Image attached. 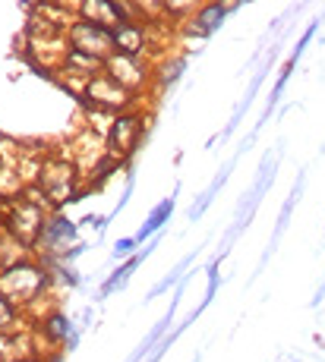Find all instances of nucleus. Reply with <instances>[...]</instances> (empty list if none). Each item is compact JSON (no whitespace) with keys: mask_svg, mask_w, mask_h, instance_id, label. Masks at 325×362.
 <instances>
[{"mask_svg":"<svg viewBox=\"0 0 325 362\" xmlns=\"http://www.w3.org/2000/svg\"><path fill=\"white\" fill-rule=\"evenodd\" d=\"M19 325V305H13L10 299L0 293V334H13Z\"/></svg>","mask_w":325,"mask_h":362,"instance_id":"6ab92c4d","label":"nucleus"},{"mask_svg":"<svg viewBox=\"0 0 325 362\" xmlns=\"http://www.w3.org/2000/svg\"><path fill=\"white\" fill-rule=\"evenodd\" d=\"M246 148H250V145H240V151H237V155H234V158H227V161H224V167H221V170H218V177H215V180H212V183H209V189H203V192H199L196 205L190 208V221H199V218H203L205 211H209V205H212V202H215V196H218V192L224 189L227 177H231V170H234V167H237L240 155H244Z\"/></svg>","mask_w":325,"mask_h":362,"instance_id":"4468645a","label":"nucleus"},{"mask_svg":"<svg viewBox=\"0 0 325 362\" xmlns=\"http://www.w3.org/2000/svg\"><path fill=\"white\" fill-rule=\"evenodd\" d=\"M13 362H38V359H32V356H23V359H13Z\"/></svg>","mask_w":325,"mask_h":362,"instance_id":"5701e85b","label":"nucleus"},{"mask_svg":"<svg viewBox=\"0 0 325 362\" xmlns=\"http://www.w3.org/2000/svg\"><path fill=\"white\" fill-rule=\"evenodd\" d=\"M136 246H139V243H136V236H123V240H117L114 243V259H133L136 255Z\"/></svg>","mask_w":325,"mask_h":362,"instance_id":"412c9836","label":"nucleus"},{"mask_svg":"<svg viewBox=\"0 0 325 362\" xmlns=\"http://www.w3.org/2000/svg\"><path fill=\"white\" fill-rule=\"evenodd\" d=\"M76 230H79V227H76L70 218L51 214V218H47V224H45V233H41V240H38V252L60 255L76 240Z\"/></svg>","mask_w":325,"mask_h":362,"instance_id":"9b49d317","label":"nucleus"},{"mask_svg":"<svg viewBox=\"0 0 325 362\" xmlns=\"http://www.w3.org/2000/svg\"><path fill=\"white\" fill-rule=\"evenodd\" d=\"M38 192L45 196L47 208H64L67 202H79V167L70 158L60 155H47L38 164V180H35Z\"/></svg>","mask_w":325,"mask_h":362,"instance_id":"f03ea898","label":"nucleus"},{"mask_svg":"<svg viewBox=\"0 0 325 362\" xmlns=\"http://www.w3.org/2000/svg\"><path fill=\"white\" fill-rule=\"evenodd\" d=\"M32 196L35 199H29L23 192L16 202H10V208H6V214H4V230L6 236H13L16 243H23L25 249H35L38 246V240H41V233H45V224H47V218L51 214L45 211L47 208V202L45 196L38 192V186H32Z\"/></svg>","mask_w":325,"mask_h":362,"instance_id":"f257e3e1","label":"nucleus"},{"mask_svg":"<svg viewBox=\"0 0 325 362\" xmlns=\"http://www.w3.org/2000/svg\"><path fill=\"white\" fill-rule=\"evenodd\" d=\"M67 45L76 47V51H86L98 60H108L117 54V45H114V32L101 29V25L89 23V19L76 16L67 29Z\"/></svg>","mask_w":325,"mask_h":362,"instance_id":"0eeeda50","label":"nucleus"},{"mask_svg":"<svg viewBox=\"0 0 325 362\" xmlns=\"http://www.w3.org/2000/svg\"><path fill=\"white\" fill-rule=\"evenodd\" d=\"M79 98L86 104H92V110H101V114L117 117V114H127V110L133 107L136 95L127 92V88H123L117 79H110L108 73H98V76H92V79L82 86Z\"/></svg>","mask_w":325,"mask_h":362,"instance_id":"423d86ee","label":"nucleus"},{"mask_svg":"<svg viewBox=\"0 0 325 362\" xmlns=\"http://www.w3.org/2000/svg\"><path fill=\"white\" fill-rule=\"evenodd\" d=\"M322 299H325V281H322V287H319V290H316V293H313V299H309V305H319Z\"/></svg>","mask_w":325,"mask_h":362,"instance_id":"4be33fe9","label":"nucleus"},{"mask_svg":"<svg viewBox=\"0 0 325 362\" xmlns=\"http://www.w3.org/2000/svg\"><path fill=\"white\" fill-rule=\"evenodd\" d=\"M145 136V117L139 110H127V114H117L108 127V136H105V155L114 158V161H127V158L136 155Z\"/></svg>","mask_w":325,"mask_h":362,"instance_id":"39448f33","label":"nucleus"},{"mask_svg":"<svg viewBox=\"0 0 325 362\" xmlns=\"http://www.w3.org/2000/svg\"><path fill=\"white\" fill-rule=\"evenodd\" d=\"M303 189H307V173H297V183H294V189L287 192V199H285V205H281V211H278V221H275V230H272V240H268V249H266V255H262V262H259V271H262V264H266L268 259L275 255V249H278V243H281V236L287 233V224H290V214H294V208H297V202H300L303 196Z\"/></svg>","mask_w":325,"mask_h":362,"instance_id":"f8f14e48","label":"nucleus"},{"mask_svg":"<svg viewBox=\"0 0 325 362\" xmlns=\"http://www.w3.org/2000/svg\"><path fill=\"white\" fill-rule=\"evenodd\" d=\"M158 240H161V236H155V240H152L145 249H139V252H136L133 259H127V262L120 264V268H114V271H110V274L105 277V284H101L98 296L105 299V296H110V293H117V290H123V287H127V284H130V277H133V271L139 268V264H142V262L152 255V249L158 246Z\"/></svg>","mask_w":325,"mask_h":362,"instance_id":"ddd939ff","label":"nucleus"},{"mask_svg":"<svg viewBox=\"0 0 325 362\" xmlns=\"http://www.w3.org/2000/svg\"><path fill=\"white\" fill-rule=\"evenodd\" d=\"M177 192H181V186H174V192H171L168 199H161L155 208L149 211V218H145V224L136 230V243H142V240H155L158 233L164 230V224L171 221V214H174V208H177Z\"/></svg>","mask_w":325,"mask_h":362,"instance_id":"f3484780","label":"nucleus"},{"mask_svg":"<svg viewBox=\"0 0 325 362\" xmlns=\"http://www.w3.org/2000/svg\"><path fill=\"white\" fill-rule=\"evenodd\" d=\"M193 259H196V249H193V252H190V255H183V259H181V262H177V264H174V268H171V274H168V277H161V281H158V284H155V287H152V290H149V299H158V296H161V293H168V287H177V284H181V281H183V277H186V274H183V271H186V268H190V264H193Z\"/></svg>","mask_w":325,"mask_h":362,"instance_id":"a211bd4d","label":"nucleus"},{"mask_svg":"<svg viewBox=\"0 0 325 362\" xmlns=\"http://www.w3.org/2000/svg\"><path fill=\"white\" fill-rule=\"evenodd\" d=\"M114 45L117 54H127V57H145L149 51V32H145V23H123L120 29L114 32Z\"/></svg>","mask_w":325,"mask_h":362,"instance_id":"2eb2a0df","label":"nucleus"},{"mask_svg":"<svg viewBox=\"0 0 325 362\" xmlns=\"http://www.w3.org/2000/svg\"><path fill=\"white\" fill-rule=\"evenodd\" d=\"M105 73L110 76V79H117L127 92H139V88L145 86V82L152 79L149 66H145V60L139 57H127V54H114V57L105 60Z\"/></svg>","mask_w":325,"mask_h":362,"instance_id":"1a4fd4ad","label":"nucleus"},{"mask_svg":"<svg viewBox=\"0 0 325 362\" xmlns=\"http://www.w3.org/2000/svg\"><path fill=\"white\" fill-rule=\"evenodd\" d=\"M47 281H51L47 268H41V264L25 259V262H16V264L0 271V293L10 299L13 305H29L41 296V290L47 287Z\"/></svg>","mask_w":325,"mask_h":362,"instance_id":"20e7f679","label":"nucleus"},{"mask_svg":"<svg viewBox=\"0 0 325 362\" xmlns=\"http://www.w3.org/2000/svg\"><path fill=\"white\" fill-rule=\"evenodd\" d=\"M60 73L67 76H82V79H92V76L105 73V60L92 57V54L86 51H76V47H64V54H60Z\"/></svg>","mask_w":325,"mask_h":362,"instance_id":"dca6fc26","label":"nucleus"},{"mask_svg":"<svg viewBox=\"0 0 325 362\" xmlns=\"http://www.w3.org/2000/svg\"><path fill=\"white\" fill-rule=\"evenodd\" d=\"M278 161H281V142H278V148L268 155L266 151V158H262V164H259V170H256V180H253V186H250V192L244 196V202L237 205V214H234V224H231V230L224 233V243H221V252H218V259L215 262H224V255L231 252V243L237 240L240 233L250 227V221H253V214H256V208L262 205V196H266L268 189H272V183H275V170H278Z\"/></svg>","mask_w":325,"mask_h":362,"instance_id":"7ed1b4c3","label":"nucleus"},{"mask_svg":"<svg viewBox=\"0 0 325 362\" xmlns=\"http://www.w3.org/2000/svg\"><path fill=\"white\" fill-rule=\"evenodd\" d=\"M76 10H79L82 19L101 25V29H108V32H117L123 23H139V19L133 16L136 6L117 4V0H86V4H79Z\"/></svg>","mask_w":325,"mask_h":362,"instance_id":"6e6552de","label":"nucleus"},{"mask_svg":"<svg viewBox=\"0 0 325 362\" xmlns=\"http://www.w3.org/2000/svg\"><path fill=\"white\" fill-rule=\"evenodd\" d=\"M183 69H186V60H171V64H164L158 69V86H174Z\"/></svg>","mask_w":325,"mask_h":362,"instance_id":"aec40b11","label":"nucleus"},{"mask_svg":"<svg viewBox=\"0 0 325 362\" xmlns=\"http://www.w3.org/2000/svg\"><path fill=\"white\" fill-rule=\"evenodd\" d=\"M240 10V4H203L190 19H186V32L196 35V38H209L212 32H218L224 25V16L227 13Z\"/></svg>","mask_w":325,"mask_h":362,"instance_id":"9d476101","label":"nucleus"}]
</instances>
